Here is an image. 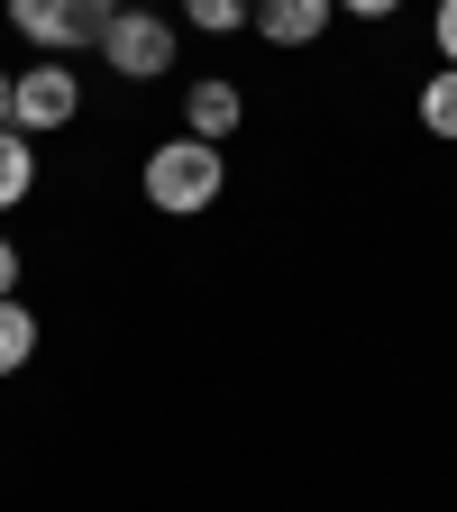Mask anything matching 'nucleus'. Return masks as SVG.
<instances>
[{"label": "nucleus", "mask_w": 457, "mask_h": 512, "mask_svg": "<svg viewBox=\"0 0 457 512\" xmlns=\"http://www.w3.org/2000/svg\"><path fill=\"white\" fill-rule=\"evenodd\" d=\"M238 119H247L238 83H192V92H183V138H211V147H229V138H238Z\"/></svg>", "instance_id": "423d86ee"}, {"label": "nucleus", "mask_w": 457, "mask_h": 512, "mask_svg": "<svg viewBox=\"0 0 457 512\" xmlns=\"http://www.w3.org/2000/svg\"><path fill=\"white\" fill-rule=\"evenodd\" d=\"M119 19V0H10V28L46 55H74V46H101V28Z\"/></svg>", "instance_id": "7ed1b4c3"}, {"label": "nucleus", "mask_w": 457, "mask_h": 512, "mask_svg": "<svg viewBox=\"0 0 457 512\" xmlns=\"http://www.w3.org/2000/svg\"><path fill=\"white\" fill-rule=\"evenodd\" d=\"M37 357V311L28 302H0V375H19Z\"/></svg>", "instance_id": "6e6552de"}, {"label": "nucleus", "mask_w": 457, "mask_h": 512, "mask_svg": "<svg viewBox=\"0 0 457 512\" xmlns=\"http://www.w3.org/2000/svg\"><path fill=\"white\" fill-rule=\"evenodd\" d=\"M430 37H439V64H457V0H439V28Z\"/></svg>", "instance_id": "9b49d317"}, {"label": "nucleus", "mask_w": 457, "mask_h": 512, "mask_svg": "<svg viewBox=\"0 0 457 512\" xmlns=\"http://www.w3.org/2000/svg\"><path fill=\"white\" fill-rule=\"evenodd\" d=\"M421 128H430V138H457V64L421 83Z\"/></svg>", "instance_id": "1a4fd4ad"}, {"label": "nucleus", "mask_w": 457, "mask_h": 512, "mask_svg": "<svg viewBox=\"0 0 457 512\" xmlns=\"http://www.w3.org/2000/svg\"><path fill=\"white\" fill-rule=\"evenodd\" d=\"M37 192V138H19V128H0V211H19Z\"/></svg>", "instance_id": "0eeeda50"}, {"label": "nucleus", "mask_w": 457, "mask_h": 512, "mask_svg": "<svg viewBox=\"0 0 457 512\" xmlns=\"http://www.w3.org/2000/svg\"><path fill=\"white\" fill-rule=\"evenodd\" d=\"M220 183H229V156H220L211 138H165V147H147V202H156L165 220L211 211Z\"/></svg>", "instance_id": "f257e3e1"}, {"label": "nucleus", "mask_w": 457, "mask_h": 512, "mask_svg": "<svg viewBox=\"0 0 457 512\" xmlns=\"http://www.w3.org/2000/svg\"><path fill=\"white\" fill-rule=\"evenodd\" d=\"M330 10H348V19H394L403 0H330Z\"/></svg>", "instance_id": "f8f14e48"}, {"label": "nucleus", "mask_w": 457, "mask_h": 512, "mask_svg": "<svg viewBox=\"0 0 457 512\" xmlns=\"http://www.w3.org/2000/svg\"><path fill=\"white\" fill-rule=\"evenodd\" d=\"M74 110H83V83H74L64 55L10 74V128H19V138H55V128H74Z\"/></svg>", "instance_id": "f03ea898"}, {"label": "nucleus", "mask_w": 457, "mask_h": 512, "mask_svg": "<svg viewBox=\"0 0 457 512\" xmlns=\"http://www.w3.org/2000/svg\"><path fill=\"white\" fill-rule=\"evenodd\" d=\"M101 64H110V74H128V83L174 74V19H156V10H119V19L101 28Z\"/></svg>", "instance_id": "20e7f679"}, {"label": "nucleus", "mask_w": 457, "mask_h": 512, "mask_svg": "<svg viewBox=\"0 0 457 512\" xmlns=\"http://www.w3.org/2000/svg\"><path fill=\"white\" fill-rule=\"evenodd\" d=\"M330 19H339L330 0H247V28L266 37V46H311Z\"/></svg>", "instance_id": "39448f33"}, {"label": "nucleus", "mask_w": 457, "mask_h": 512, "mask_svg": "<svg viewBox=\"0 0 457 512\" xmlns=\"http://www.w3.org/2000/svg\"><path fill=\"white\" fill-rule=\"evenodd\" d=\"M192 28H247V0H183Z\"/></svg>", "instance_id": "9d476101"}, {"label": "nucleus", "mask_w": 457, "mask_h": 512, "mask_svg": "<svg viewBox=\"0 0 457 512\" xmlns=\"http://www.w3.org/2000/svg\"><path fill=\"white\" fill-rule=\"evenodd\" d=\"M10 293H19V247L0 238V302H10Z\"/></svg>", "instance_id": "ddd939ff"}, {"label": "nucleus", "mask_w": 457, "mask_h": 512, "mask_svg": "<svg viewBox=\"0 0 457 512\" xmlns=\"http://www.w3.org/2000/svg\"><path fill=\"white\" fill-rule=\"evenodd\" d=\"M0 128H10V74H0Z\"/></svg>", "instance_id": "4468645a"}]
</instances>
